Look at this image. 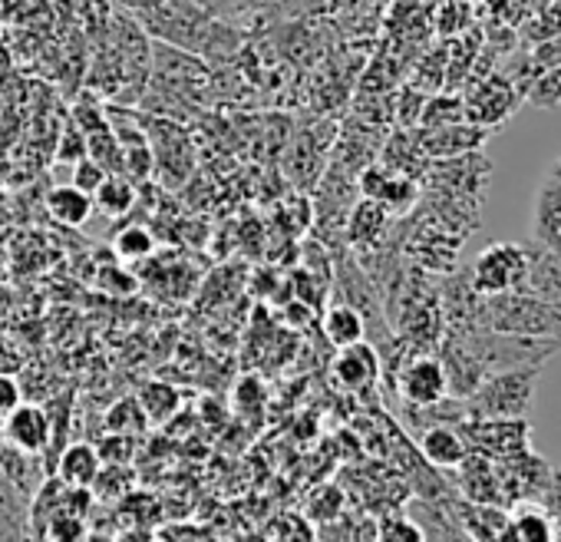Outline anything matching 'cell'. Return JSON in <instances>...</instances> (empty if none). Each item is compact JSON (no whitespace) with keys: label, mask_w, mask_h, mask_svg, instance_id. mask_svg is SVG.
Wrapping results in <instances>:
<instances>
[{"label":"cell","mask_w":561,"mask_h":542,"mask_svg":"<svg viewBox=\"0 0 561 542\" xmlns=\"http://www.w3.org/2000/svg\"><path fill=\"white\" fill-rule=\"evenodd\" d=\"M234 400H238V407H261L264 404V394H261V384L254 381V377H244L241 384H238V391H234Z\"/></svg>","instance_id":"33"},{"label":"cell","mask_w":561,"mask_h":542,"mask_svg":"<svg viewBox=\"0 0 561 542\" xmlns=\"http://www.w3.org/2000/svg\"><path fill=\"white\" fill-rule=\"evenodd\" d=\"M377 542H430L426 529L416 519H407L400 512L383 516L377 526Z\"/></svg>","instance_id":"24"},{"label":"cell","mask_w":561,"mask_h":542,"mask_svg":"<svg viewBox=\"0 0 561 542\" xmlns=\"http://www.w3.org/2000/svg\"><path fill=\"white\" fill-rule=\"evenodd\" d=\"M100 470H103V460L93 443H67L50 463V476H57L64 486H83V489L93 486Z\"/></svg>","instance_id":"13"},{"label":"cell","mask_w":561,"mask_h":542,"mask_svg":"<svg viewBox=\"0 0 561 542\" xmlns=\"http://www.w3.org/2000/svg\"><path fill=\"white\" fill-rule=\"evenodd\" d=\"M393 387L403 400V407H430L439 404L443 397H449V381H446V368L436 354H410L397 374H393Z\"/></svg>","instance_id":"5"},{"label":"cell","mask_w":561,"mask_h":542,"mask_svg":"<svg viewBox=\"0 0 561 542\" xmlns=\"http://www.w3.org/2000/svg\"><path fill=\"white\" fill-rule=\"evenodd\" d=\"M267 4H274V0H234V8H238V11H251V8H267Z\"/></svg>","instance_id":"35"},{"label":"cell","mask_w":561,"mask_h":542,"mask_svg":"<svg viewBox=\"0 0 561 542\" xmlns=\"http://www.w3.org/2000/svg\"><path fill=\"white\" fill-rule=\"evenodd\" d=\"M106 176H110V172H106L96 159H90V156H87V159H80V162L73 166V185H77V189H83L87 195H93V192L103 185V179H106Z\"/></svg>","instance_id":"30"},{"label":"cell","mask_w":561,"mask_h":542,"mask_svg":"<svg viewBox=\"0 0 561 542\" xmlns=\"http://www.w3.org/2000/svg\"><path fill=\"white\" fill-rule=\"evenodd\" d=\"M146 427H149V417H146V410L139 407L136 397H123L106 410V433L139 437V433H146Z\"/></svg>","instance_id":"21"},{"label":"cell","mask_w":561,"mask_h":542,"mask_svg":"<svg viewBox=\"0 0 561 542\" xmlns=\"http://www.w3.org/2000/svg\"><path fill=\"white\" fill-rule=\"evenodd\" d=\"M136 400H139V407L146 410L149 424H165V420H172V417L179 414V404H182L179 391H175L172 384H165V381H146V384L139 387Z\"/></svg>","instance_id":"19"},{"label":"cell","mask_w":561,"mask_h":542,"mask_svg":"<svg viewBox=\"0 0 561 542\" xmlns=\"http://www.w3.org/2000/svg\"><path fill=\"white\" fill-rule=\"evenodd\" d=\"M103 463H116V466H129L136 456V437H123V433H106V440L96 447Z\"/></svg>","instance_id":"29"},{"label":"cell","mask_w":561,"mask_h":542,"mask_svg":"<svg viewBox=\"0 0 561 542\" xmlns=\"http://www.w3.org/2000/svg\"><path fill=\"white\" fill-rule=\"evenodd\" d=\"M4 433L8 443L27 453H47L50 440H54V424H50V410L41 404H18L8 417H4Z\"/></svg>","instance_id":"9"},{"label":"cell","mask_w":561,"mask_h":542,"mask_svg":"<svg viewBox=\"0 0 561 542\" xmlns=\"http://www.w3.org/2000/svg\"><path fill=\"white\" fill-rule=\"evenodd\" d=\"M558 542H561V539H558Z\"/></svg>","instance_id":"37"},{"label":"cell","mask_w":561,"mask_h":542,"mask_svg":"<svg viewBox=\"0 0 561 542\" xmlns=\"http://www.w3.org/2000/svg\"><path fill=\"white\" fill-rule=\"evenodd\" d=\"M466 275L479 298L522 292L525 275H528V248L515 241H492L476 255Z\"/></svg>","instance_id":"3"},{"label":"cell","mask_w":561,"mask_h":542,"mask_svg":"<svg viewBox=\"0 0 561 542\" xmlns=\"http://www.w3.org/2000/svg\"><path fill=\"white\" fill-rule=\"evenodd\" d=\"M528 103L545 106V110H551V106H558V103H561V64L545 67V74H538V77L531 80Z\"/></svg>","instance_id":"25"},{"label":"cell","mask_w":561,"mask_h":542,"mask_svg":"<svg viewBox=\"0 0 561 542\" xmlns=\"http://www.w3.org/2000/svg\"><path fill=\"white\" fill-rule=\"evenodd\" d=\"M44 539H50V542H83L87 539V519L70 516V512H57L50 519Z\"/></svg>","instance_id":"26"},{"label":"cell","mask_w":561,"mask_h":542,"mask_svg":"<svg viewBox=\"0 0 561 542\" xmlns=\"http://www.w3.org/2000/svg\"><path fill=\"white\" fill-rule=\"evenodd\" d=\"M57 159H64V162H73V166H77L80 159H87V133L80 136V133L67 129V136L60 139Z\"/></svg>","instance_id":"31"},{"label":"cell","mask_w":561,"mask_h":542,"mask_svg":"<svg viewBox=\"0 0 561 542\" xmlns=\"http://www.w3.org/2000/svg\"><path fill=\"white\" fill-rule=\"evenodd\" d=\"M195 8H202V11H208V14H228V11H234V0H192Z\"/></svg>","instance_id":"34"},{"label":"cell","mask_w":561,"mask_h":542,"mask_svg":"<svg viewBox=\"0 0 561 542\" xmlns=\"http://www.w3.org/2000/svg\"><path fill=\"white\" fill-rule=\"evenodd\" d=\"M0 473H4V476L11 479V486H14L27 503H31V496L41 489V483L50 476L41 453L18 450V447H11V443H4V450H0Z\"/></svg>","instance_id":"14"},{"label":"cell","mask_w":561,"mask_h":542,"mask_svg":"<svg viewBox=\"0 0 561 542\" xmlns=\"http://www.w3.org/2000/svg\"><path fill=\"white\" fill-rule=\"evenodd\" d=\"M133 202H136V189H133V182L123 179V176H106L103 185L93 192V208H100V212L110 215V218L126 215V212L133 208Z\"/></svg>","instance_id":"20"},{"label":"cell","mask_w":561,"mask_h":542,"mask_svg":"<svg viewBox=\"0 0 561 542\" xmlns=\"http://www.w3.org/2000/svg\"><path fill=\"white\" fill-rule=\"evenodd\" d=\"M472 328L505 331V335H522V338H551V341H561V312L551 308V305H545L535 295L508 292V295L479 298Z\"/></svg>","instance_id":"2"},{"label":"cell","mask_w":561,"mask_h":542,"mask_svg":"<svg viewBox=\"0 0 561 542\" xmlns=\"http://www.w3.org/2000/svg\"><path fill=\"white\" fill-rule=\"evenodd\" d=\"M420 123H423V129H443L453 123H466V106H462V100H453V97H433L423 103Z\"/></svg>","instance_id":"22"},{"label":"cell","mask_w":561,"mask_h":542,"mask_svg":"<svg viewBox=\"0 0 561 542\" xmlns=\"http://www.w3.org/2000/svg\"><path fill=\"white\" fill-rule=\"evenodd\" d=\"M492 466H495L499 496H502V506L505 509L522 506V503H538V496L545 489V479L551 473V466L531 447L528 450H518L512 456L492 460Z\"/></svg>","instance_id":"4"},{"label":"cell","mask_w":561,"mask_h":542,"mask_svg":"<svg viewBox=\"0 0 561 542\" xmlns=\"http://www.w3.org/2000/svg\"><path fill=\"white\" fill-rule=\"evenodd\" d=\"M21 400H24V394H21V384L14 381V374L0 371V417H8Z\"/></svg>","instance_id":"32"},{"label":"cell","mask_w":561,"mask_h":542,"mask_svg":"<svg viewBox=\"0 0 561 542\" xmlns=\"http://www.w3.org/2000/svg\"><path fill=\"white\" fill-rule=\"evenodd\" d=\"M416 453L433 466V470H456L466 453H469V443L466 437L459 433V427L453 424H433L420 433L416 440Z\"/></svg>","instance_id":"11"},{"label":"cell","mask_w":561,"mask_h":542,"mask_svg":"<svg viewBox=\"0 0 561 542\" xmlns=\"http://www.w3.org/2000/svg\"><path fill=\"white\" fill-rule=\"evenodd\" d=\"M525 248H528V275L522 292L561 312V251L541 241H528Z\"/></svg>","instance_id":"10"},{"label":"cell","mask_w":561,"mask_h":542,"mask_svg":"<svg viewBox=\"0 0 561 542\" xmlns=\"http://www.w3.org/2000/svg\"><path fill=\"white\" fill-rule=\"evenodd\" d=\"M538 506H541V512L551 519V526H554V532H558V539H561V470L551 466V473H548V479H545V489H541V496H538Z\"/></svg>","instance_id":"28"},{"label":"cell","mask_w":561,"mask_h":542,"mask_svg":"<svg viewBox=\"0 0 561 542\" xmlns=\"http://www.w3.org/2000/svg\"><path fill=\"white\" fill-rule=\"evenodd\" d=\"M459 433L466 437L469 450L485 453L492 460H502V456H512V453L531 447L528 417H515V420H462Z\"/></svg>","instance_id":"6"},{"label":"cell","mask_w":561,"mask_h":542,"mask_svg":"<svg viewBox=\"0 0 561 542\" xmlns=\"http://www.w3.org/2000/svg\"><path fill=\"white\" fill-rule=\"evenodd\" d=\"M387 225H390V212L380 202L364 199L354 205V212L347 218V238L354 245H377V241H383Z\"/></svg>","instance_id":"17"},{"label":"cell","mask_w":561,"mask_h":542,"mask_svg":"<svg viewBox=\"0 0 561 542\" xmlns=\"http://www.w3.org/2000/svg\"><path fill=\"white\" fill-rule=\"evenodd\" d=\"M380 371H383L380 351L367 341H357L351 348H337V354L331 361V374H334L337 387H344L351 394L370 391L380 381Z\"/></svg>","instance_id":"7"},{"label":"cell","mask_w":561,"mask_h":542,"mask_svg":"<svg viewBox=\"0 0 561 542\" xmlns=\"http://www.w3.org/2000/svg\"><path fill=\"white\" fill-rule=\"evenodd\" d=\"M462 106H466V120H469V123H476V126H482V129H492V126L505 123V120L515 113L518 93L512 90L508 80L489 77V80H482V83L476 87V93H472L469 100H462Z\"/></svg>","instance_id":"8"},{"label":"cell","mask_w":561,"mask_h":542,"mask_svg":"<svg viewBox=\"0 0 561 542\" xmlns=\"http://www.w3.org/2000/svg\"><path fill=\"white\" fill-rule=\"evenodd\" d=\"M485 133L482 126L476 123H453V126H443V129H426V136L420 139L426 159H456V156H466V153H476L482 143H485Z\"/></svg>","instance_id":"12"},{"label":"cell","mask_w":561,"mask_h":542,"mask_svg":"<svg viewBox=\"0 0 561 542\" xmlns=\"http://www.w3.org/2000/svg\"><path fill=\"white\" fill-rule=\"evenodd\" d=\"M541 377V364L492 371L479 381V387L462 400L466 420H515L528 417L535 387Z\"/></svg>","instance_id":"1"},{"label":"cell","mask_w":561,"mask_h":542,"mask_svg":"<svg viewBox=\"0 0 561 542\" xmlns=\"http://www.w3.org/2000/svg\"><path fill=\"white\" fill-rule=\"evenodd\" d=\"M502 542H558V532L538 503H522L508 509V526Z\"/></svg>","instance_id":"15"},{"label":"cell","mask_w":561,"mask_h":542,"mask_svg":"<svg viewBox=\"0 0 561 542\" xmlns=\"http://www.w3.org/2000/svg\"><path fill=\"white\" fill-rule=\"evenodd\" d=\"M116 255L123 258V261H146L152 251H156V235L146 228V225H129V228H123L119 235H116Z\"/></svg>","instance_id":"23"},{"label":"cell","mask_w":561,"mask_h":542,"mask_svg":"<svg viewBox=\"0 0 561 542\" xmlns=\"http://www.w3.org/2000/svg\"><path fill=\"white\" fill-rule=\"evenodd\" d=\"M308 512H311V519H318V522H334V519L344 512V493H341L337 486L318 489L314 499H311V506H308Z\"/></svg>","instance_id":"27"},{"label":"cell","mask_w":561,"mask_h":542,"mask_svg":"<svg viewBox=\"0 0 561 542\" xmlns=\"http://www.w3.org/2000/svg\"><path fill=\"white\" fill-rule=\"evenodd\" d=\"M321 331H324L328 345L351 348L367 338V318L354 305H331L321 318Z\"/></svg>","instance_id":"16"},{"label":"cell","mask_w":561,"mask_h":542,"mask_svg":"<svg viewBox=\"0 0 561 542\" xmlns=\"http://www.w3.org/2000/svg\"><path fill=\"white\" fill-rule=\"evenodd\" d=\"M4 443H8V433H4V417H0V450H4Z\"/></svg>","instance_id":"36"},{"label":"cell","mask_w":561,"mask_h":542,"mask_svg":"<svg viewBox=\"0 0 561 542\" xmlns=\"http://www.w3.org/2000/svg\"><path fill=\"white\" fill-rule=\"evenodd\" d=\"M47 212L64 225H83L93 215V195H87L77 185H57L47 195Z\"/></svg>","instance_id":"18"}]
</instances>
